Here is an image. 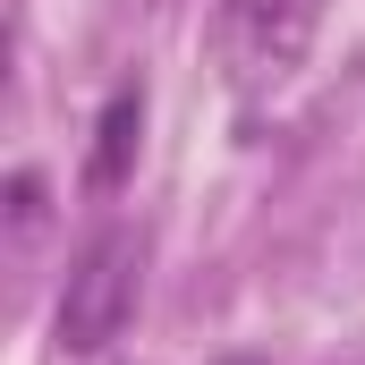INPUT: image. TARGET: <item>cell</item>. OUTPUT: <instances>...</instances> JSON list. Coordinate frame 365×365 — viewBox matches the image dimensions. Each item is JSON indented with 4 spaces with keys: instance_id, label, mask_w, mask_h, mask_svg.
I'll return each instance as SVG.
<instances>
[{
    "instance_id": "cell-1",
    "label": "cell",
    "mask_w": 365,
    "mask_h": 365,
    "mask_svg": "<svg viewBox=\"0 0 365 365\" xmlns=\"http://www.w3.org/2000/svg\"><path fill=\"white\" fill-rule=\"evenodd\" d=\"M136 289H145V247H136V230H93L86 255L68 264L60 314H51L60 357H110L119 331L136 323Z\"/></svg>"
},
{
    "instance_id": "cell-4",
    "label": "cell",
    "mask_w": 365,
    "mask_h": 365,
    "mask_svg": "<svg viewBox=\"0 0 365 365\" xmlns=\"http://www.w3.org/2000/svg\"><path fill=\"white\" fill-rule=\"evenodd\" d=\"M9 212H17V230H34V221H43V179H34V170H17V179H9Z\"/></svg>"
},
{
    "instance_id": "cell-3",
    "label": "cell",
    "mask_w": 365,
    "mask_h": 365,
    "mask_svg": "<svg viewBox=\"0 0 365 365\" xmlns=\"http://www.w3.org/2000/svg\"><path fill=\"white\" fill-rule=\"evenodd\" d=\"M136 136H145V86H119L93 119V153H86V187H128L136 170Z\"/></svg>"
},
{
    "instance_id": "cell-2",
    "label": "cell",
    "mask_w": 365,
    "mask_h": 365,
    "mask_svg": "<svg viewBox=\"0 0 365 365\" xmlns=\"http://www.w3.org/2000/svg\"><path fill=\"white\" fill-rule=\"evenodd\" d=\"M323 26V0H221V60L238 86L289 77Z\"/></svg>"
},
{
    "instance_id": "cell-5",
    "label": "cell",
    "mask_w": 365,
    "mask_h": 365,
    "mask_svg": "<svg viewBox=\"0 0 365 365\" xmlns=\"http://www.w3.org/2000/svg\"><path fill=\"white\" fill-rule=\"evenodd\" d=\"M212 365H264V357H247V349H238V357H212Z\"/></svg>"
}]
</instances>
